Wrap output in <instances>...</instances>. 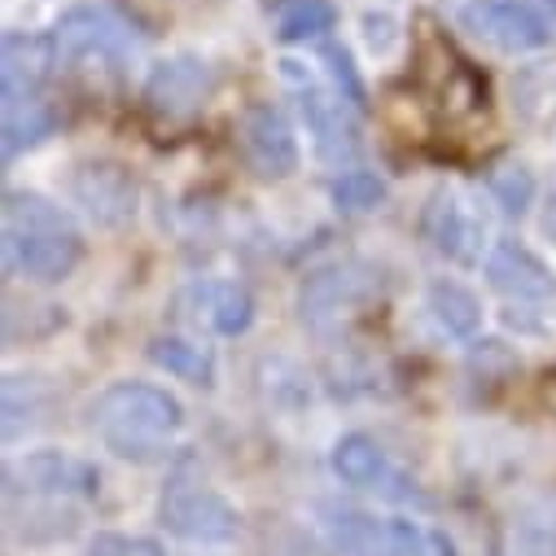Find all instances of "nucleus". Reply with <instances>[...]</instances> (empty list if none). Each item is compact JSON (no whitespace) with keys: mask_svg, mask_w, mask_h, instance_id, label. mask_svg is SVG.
Wrapping results in <instances>:
<instances>
[{"mask_svg":"<svg viewBox=\"0 0 556 556\" xmlns=\"http://www.w3.org/2000/svg\"><path fill=\"white\" fill-rule=\"evenodd\" d=\"M88 430L118 460L159 465L185 430V403L154 381H114L88 403Z\"/></svg>","mask_w":556,"mask_h":556,"instance_id":"nucleus-1","label":"nucleus"},{"mask_svg":"<svg viewBox=\"0 0 556 556\" xmlns=\"http://www.w3.org/2000/svg\"><path fill=\"white\" fill-rule=\"evenodd\" d=\"M5 271L31 286H62L84 263V237L71 215L31 189L5 193Z\"/></svg>","mask_w":556,"mask_h":556,"instance_id":"nucleus-2","label":"nucleus"},{"mask_svg":"<svg viewBox=\"0 0 556 556\" xmlns=\"http://www.w3.org/2000/svg\"><path fill=\"white\" fill-rule=\"evenodd\" d=\"M325 534L338 556H456L452 539L403 517H372V513H329Z\"/></svg>","mask_w":556,"mask_h":556,"instance_id":"nucleus-3","label":"nucleus"},{"mask_svg":"<svg viewBox=\"0 0 556 556\" xmlns=\"http://www.w3.org/2000/svg\"><path fill=\"white\" fill-rule=\"evenodd\" d=\"M159 521L167 534H176L185 543H202V547H219L241 534V513L215 486L189 482V478L167 482V491L159 500Z\"/></svg>","mask_w":556,"mask_h":556,"instance_id":"nucleus-4","label":"nucleus"},{"mask_svg":"<svg viewBox=\"0 0 556 556\" xmlns=\"http://www.w3.org/2000/svg\"><path fill=\"white\" fill-rule=\"evenodd\" d=\"M386 290V276L377 263L368 258H338V263H325L316 271L303 276L299 286V316L307 325H325V320H338L355 307H368L377 303Z\"/></svg>","mask_w":556,"mask_h":556,"instance_id":"nucleus-5","label":"nucleus"},{"mask_svg":"<svg viewBox=\"0 0 556 556\" xmlns=\"http://www.w3.org/2000/svg\"><path fill=\"white\" fill-rule=\"evenodd\" d=\"M101 486V473L97 465L71 456V452H58V447H45V452H27L18 460L5 465V495L10 500H88L97 495Z\"/></svg>","mask_w":556,"mask_h":556,"instance_id":"nucleus-6","label":"nucleus"},{"mask_svg":"<svg viewBox=\"0 0 556 556\" xmlns=\"http://www.w3.org/2000/svg\"><path fill=\"white\" fill-rule=\"evenodd\" d=\"M58 62L84 66V62H118L136 49V27L114 5H75L53 27Z\"/></svg>","mask_w":556,"mask_h":556,"instance_id":"nucleus-7","label":"nucleus"},{"mask_svg":"<svg viewBox=\"0 0 556 556\" xmlns=\"http://www.w3.org/2000/svg\"><path fill=\"white\" fill-rule=\"evenodd\" d=\"M456 23L495 53H534L552 40L543 14L526 0H465L456 10Z\"/></svg>","mask_w":556,"mask_h":556,"instance_id":"nucleus-8","label":"nucleus"},{"mask_svg":"<svg viewBox=\"0 0 556 556\" xmlns=\"http://www.w3.org/2000/svg\"><path fill=\"white\" fill-rule=\"evenodd\" d=\"M71 202L97 224V228H123L136 219V206H141V189H136V176L114 163V159H88L75 163L71 180H66Z\"/></svg>","mask_w":556,"mask_h":556,"instance_id":"nucleus-9","label":"nucleus"},{"mask_svg":"<svg viewBox=\"0 0 556 556\" xmlns=\"http://www.w3.org/2000/svg\"><path fill=\"white\" fill-rule=\"evenodd\" d=\"M421 232L426 241L434 245V254H443L447 263L456 267H478L486 263L482 258V245H486V215L456 189H439L430 202H426V215H421Z\"/></svg>","mask_w":556,"mask_h":556,"instance_id":"nucleus-10","label":"nucleus"},{"mask_svg":"<svg viewBox=\"0 0 556 556\" xmlns=\"http://www.w3.org/2000/svg\"><path fill=\"white\" fill-rule=\"evenodd\" d=\"M241 154L258 180H290L299 172V136L281 105L258 101L241 118Z\"/></svg>","mask_w":556,"mask_h":556,"instance_id":"nucleus-11","label":"nucleus"},{"mask_svg":"<svg viewBox=\"0 0 556 556\" xmlns=\"http://www.w3.org/2000/svg\"><path fill=\"white\" fill-rule=\"evenodd\" d=\"M215 84H219V79H215V66H211L206 58H198V53H176V58L150 66L141 97H146V105H150L159 118H189V114H198V110L211 101Z\"/></svg>","mask_w":556,"mask_h":556,"instance_id":"nucleus-12","label":"nucleus"},{"mask_svg":"<svg viewBox=\"0 0 556 556\" xmlns=\"http://www.w3.org/2000/svg\"><path fill=\"white\" fill-rule=\"evenodd\" d=\"M299 114L312 131V141H316V154L333 167L342 163H355L364 141H359V118H355V105L338 92H325L316 88L312 79L299 84Z\"/></svg>","mask_w":556,"mask_h":556,"instance_id":"nucleus-13","label":"nucleus"},{"mask_svg":"<svg viewBox=\"0 0 556 556\" xmlns=\"http://www.w3.org/2000/svg\"><path fill=\"white\" fill-rule=\"evenodd\" d=\"M486 281L513 303H552L556 299V271L517 237H500L486 250Z\"/></svg>","mask_w":556,"mask_h":556,"instance_id":"nucleus-14","label":"nucleus"},{"mask_svg":"<svg viewBox=\"0 0 556 556\" xmlns=\"http://www.w3.org/2000/svg\"><path fill=\"white\" fill-rule=\"evenodd\" d=\"M176 312L215 338H241L254 325V294L241 281H193L180 290Z\"/></svg>","mask_w":556,"mask_h":556,"instance_id":"nucleus-15","label":"nucleus"},{"mask_svg":"<svg viewBox=\"0 0 556 556\" xmlns=\"http://www.w3.org/2000/svg\"><path fill=\"white\" fill-rule=\"evenodd\" d=\"M53 66H62L53 31H5L0 40V105L40 97Z\"/></svg>","mask_w":556,"mask_h":556,"instance_id":"nucleus-16","label":"nucleus"},{"mask_svg":"<svg viewBox=\"0 0 556 556\" xmlns=\"http://www.w3.org/2000/svg\"><path fill=\"white\" fill-rule=\"evenodd\" d=\"M329 469L338 482L355 486V491H390L394 482V469H390V456L386 447L372 439V434H342L329 452Z\"/></svg>","mask_w":556,"mask_h":556,"instance_id":"nucleus-17","label":"nucleus"},{"mask_svg":"<svg viewBox=\"0 0 556 556\" xmlns=\"http://www.w3.org/2000/svg\"><path fill=\"white\" fill-rule=\"evenodd\" d=\"M79 530L71 500H10V534L23 543H58Z\"/></svg>","mask_w":556,"mask_h":556,"instance_id":"nucleus-18","label":"nucleus"},{"mask_svg":"<svg viewBox=\"0 0 556 556\" xmlns=\"http://www.w3.org/2000/svg\"><path fill=\"white\" fill-rule=\"evenodd\" d=\"M150 359L163 372H172V377H180V381H189L198 390H211L215 377H219L215 351L206 342H198V338H185V333H159L150 342Z\"/></svg>","mask_w":556,"mask_h":556,"instance_id":"nucleus-19","label":"nucleus"},{"mask_svg":"<svg viewBox=\"0 0 556 556\" xmlns=\"http://www.w3.org/2000/svg\"><path fill=\"white\" fill-rule=\"evenodd\" d=\"M426 307L434 316V325L447 333V338H473L482 329V303L469 286L460 281H447V276H439V281H430L426 290Z\"/></svg>","mask_w":556,"mask_h":556,"instance_id":"nucleus-20","label":"nucleus"},{"mask_svg":"<svg viewBox=\"0 0 556 556\" xmlns=\"http://www.w3.org/2000/svg\"><path fill=\"white\" fill-rule=\"evenodd\" d=\"M271 27H276L271 36L281 45L320 40L325 31L338 27V5H333V0H276Z\"/></svg>","mask_w":556,"mask_h":556,"instance_id":"nucleus-21","label":"nucleus"},{"mask_svg":"<svg viewBox=\"0 0 556 556\" xmlns=\"http://www.w3.org/2000/svg\"><path fill=\"white\" fill-rule=\"evenodd\" d=\"M5 110V163H14L23 150H36L45 136H53V127H58V110L49 105V101H40V97H31V101H10V105H0Z\"/></svg>","mask_w":556,"mask_h":556,"instance_id":"nucleus-22","label":"nucleus"},{"mask_svg":"<svg viewBox=\"0 0 556 556\" xmlns=\"http://www.w3.org/2000/svg\"><path fill=\"white\" fill-rule=\"evenodd\" d=\"M486 193L504 215H526L530 202H534V176H530L526 163H500L486 176Z\"/></svg>","mask_w":556,"mask_h":556,"instance_id":"nucleus-23","label":"nucleus"},{"mask_svg":"<svg viewBox=\"0 0 556 556\" xmlns=\"http://www.w3.org/2000/svg\"><path fill=\"white\" fill-rule=\"evenodd\" d=\"M329 198H333V206H338V211H346V215H359V211H372V206L386 198V180H381L377 172L351 167V172H342V176L333 180Z\"/></svg>","mask_w":556,"mask_h":556,"instance_id":"nucleus-24","label":"nucleus"},{"mask_svg":"<svg viewBox=\"0 0 556 556\" xmlns=\"http://www.w3.org/2000/svg\"><path fill=\"white\" fill-rule=\"evenodd\" d=\"M36 412H40V394H36V377H5V443H14L23 430L36 426Z\"/></svg>","mask_w":556,"mask_h":556,"instance_id":"nucleus-25","label":"nucleus"},{"mask_svg":"<svg viewBox=\"0 0 556 556\" xmlns=\"http://www.w3.org/2000/svg\"><path fill=\"white\" fill-rule=\"evenodd\" d=\"M320 62L329 66L333 92H338V97H346L355 110H364L368 92H364V79H359V71H355V62H351L346 45H338V40H325V45H320Z\"/></svg>","mask_w":556,"mask_h":556,"instance_id":"nucleus-26","label":"nucleus"},{"mask_svg":"<svg viewBox=\"0 0 556 556\" xmlns=\"http://www.w3.org/2000/svg\"><path fill=\"white\" fill-rule=\"evenodd\" d=\"M84 556H167V547L150 534H123V530H101L88 539Z\"/></svg>","mask_w":556,"mask_h":556,"instance_id":"nucleus-27","label":"nucleus"},{"mask_svg":"<svg viewBox=\"0 0 556 556\" xmlns=\"http://www.w3.org/2000/svg\"><path fill=\"white\" fill-rule=\"evenodd\" d=\"M513 92H517V105H521V114H530V118H543L547 114V97H556V66H530L517 84H513Z\"/></svg>","mask_w":556,"mask_h":556,"instance_id":"nucleus-28","label":"nucleus"},{"mask_svg":"<svg viewBox=\"0 0 556 556\" xmlns=\"http://www.w3.org/2000/svg\"><path fill=\"white\" fill-rule=\"evenodd\" d=\"M543 232H547V237L556 241V198L547 202V215H543Z\"/></svg>","mask_w":556,"mask_h":556,"instance_id":"nucleus-29","label":"nucleus"},{"mask_svg":"<svg viewBox=\"0 0 556 556\" xmlns=\"http://www.w3.org/2000/svg\"><path fill=\"white\" fill-rule=\"evenodd\" d=\"M552 14H556V0H552Z\"/></svg>","mask_w":556,"mask_h":556,"instance_id":"nucleus-30","label":"nucleus"}]
</instances>
